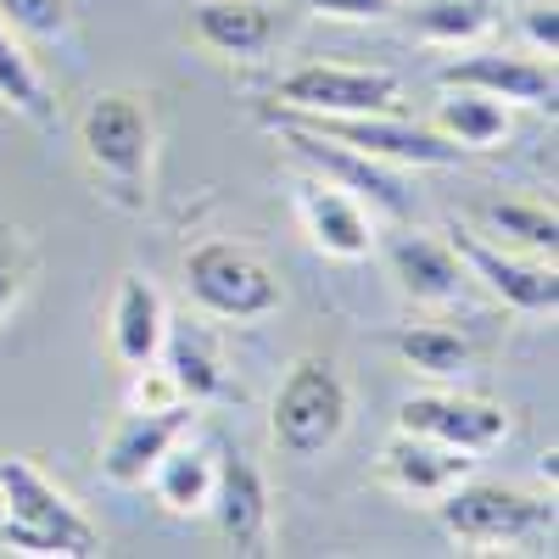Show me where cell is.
<instances>
[{
	"label": "cell",
	"instance_id": "obj_1",
	"mask_svg": "<svg viewBox=\"0 0 559 559\" xmlns=\"http://www.w3.org/2000/svg\"><path fill=\"white\" fill-rule=\"evenodd\" d=\"M152 146H157L152 96H140V90H102V96L79 112L84 168L102 185V197H112L118 207H146Z\"/></svg>",
	"mask_w": 559,
	"mask_h": 559
},
{
	"label": "cell",
	"instance_id": "obj_2",
	"mask_svg": "<svg viewBox=\"0 0 559 559\" xmlns=\"http://www.w3.org/2000/svg\"><path fill=\"white\" fill-rule=\"evenodd\" d=\"M0 543L23 554H102V532L84 509L28 459H0Z\"/></svg>",
	"mask_w": 559,
	"mask_h": 559
},
{
	"label": "cell",
	"instance_id": "obj_3",
	"mask_svg": "<svg viewBox=\"0 0 559 559\" xmlns=\"http://www.w3.org/2000/svg\"><path fill=\"white\" fill-rule=\"evenodd\" d=\"M347 419H353V386L342 376V364L324 353H302L274 392L269 437L286 459H319L342 442Z\"/></svg>",
	"mask_w": 559,
	"mask_h": 559
},
{
	"label": "cell",
	"instance_id": "obj_4",
	"mask_svg": "<svg viewBox=\"0 0 559 559\" xmlns=\"http://www.w3.org/2000/svg\"><path fill=\"white\" fill-rule=\"evenodd\" d=\"M437 521L464 548H526V543L554 537V498L464 476L459 487L437 498Z\"/></svg>",
	"mask_w": 559,
	"mask_h": 559
},
{
	"label": "cell",
	"instance_id": "obj_5",
	"mask_svg": "<svg viewBox=\"0 0 559 559\" xmlns=\"http://www.w3.org/2000/svg\"><path fill=\"white\" fill-rule=\"evenodd\" d=\"M185 292H191V302L202 313L229 319V324L269 319L286 302L274 269L252 247H236V241H202L185 252Z\"/></svg>",
	"mask_w": 559,
	"mask_h": 559
},
{
	"label": "cell",
	"instance_id": "obj_6",
	"mask_svg": "<svg viewBox=\"0 0 559 559\" xmlns=\"http://www.w3.org/2000/svg\"><path fill=\"white\" fill-rule=\"evenodd\" d=\"M397 102H403L397 73L347 68V62H302L280 73L269 90V107L292 118H358V112H392Z\"/></svg>",
	"mask_w": 559,
	"mask_h": 559
},
{
	"label": "cell",
	"instance_id": "obj_7",
	"mask_svg": "<svg viewBox=\"0 0 559 559\" xmlns=\"http://www.w3.org/2000/svg\"><path fill=\"white\" fill-rule=\"evenodd\" d=\"M263 123L308 163V174L342 185L347 197L369 202V207L386 213V218H408V213H414V197H408V185L397 179L392 163L364 157V152H353V146H342V140L319 134V129H308V123H297V118H286V112H274V107H263Z\"/></svg>",
	"mask_w": 559,
	"mask_h": 559
},
{
	"label": "cell",
	"instance_id": "obj_8",
	"mask_svg": "<svg viewBox=\"0 0 559 559\" xmlns=\"http://www.w3.org/2000/svg\"><path fill=\"white\" fill-rule=\"evenodd\" d=\"M292 118V112H286ZM319 134L342 140V146L376 157V163H403V168H453L471 152L453 146V140L437 129V123H408V118H392V112H358V118H297Z\"/></svg>",
	"mask_w": 559,
	"mask_h": 559
},
{
	"label": "cell",
	"instance_id": "obj_9",
	"mask_svg": "<svg viewBox=\"0 0 559 559\" xmlns=\"http://www.w3.org/2000/svg\"><path fill=\"white\" fill-rule=\"evenodd\" d=\"M448 247L459 252L464 274L481 280L492 297H503L515 313H554L559 308V274H554V258H526V252H509V247H492L481 241L476 229L453 224L448 229Z\"/></svg>",
	"mask_w": 559,
	"mask_h": 559
},
{
	"label": "cell",
	"instance_id": "obj_10",
	"mask_svg": "<svg viewBox=\"0 0 559 559\" xmlns=\"http://www.w3.org/2000/svg\"><path fill=\"white\" fill-rule=\"evenodd\" d=\"M397 431L431 437L459 453H487L509 437V414L487 397H464V392H419L397 408Z\"/></svg>",
	"mask_w": 559,
	"mask_h": 559
},
{
	"label": "cell",
	"instance_id": "obj_11",
	"mask_svg": "<svg viewBox=\"0 0 559 559\" xmlns=\"http://www.w3.org/2000/svg\"><path fill=\"white\" fill-rule=\"evenodd\" d=\"M191 419H197V403L123 408L118 431H112L107 448H102V476H107L112 487H146L152 464H157L179 437H191Z\"/></svg>",
	"mask_w": 559,
	"mask_h": 559
},
{
	"label": "cell",
	"instance_id": "obj_12",
	"mask_svg": "<svg viewBox=\"0 0 559 559\" xmlns=\"http://www.w3.org/2000/svg\"><path fill=\"white\" fill-rule=\"evenodd\" d=\"M207 515H218V532L241 554H269V521H274L269 481L247 453H236V448L213 453V503H207Z\"/></svg>",
	"mask_w": 559,
	"mask_h": 559
},
{
	"label": "cell",
	"instance_id": "obj_13",
	"mask_svg": "<svg viewBox=\"0 0 559 559\" xmlns=\"http://www.w3.org/2000/svg\"><path fill=\"white\" fill-rule=\"evenodd\" d=\"M292 197H297V213H302L308 241H313L324 258L358 263V258L376 252V224H369L364 202L347 197L342 185L319 179V174H302V179L292 185Z\"/></svg>",
	"mask_w": 559,
	"mask_h": 559
},
{
	"label": "cell",
	"instance_id": "obj_14",
	"mask_svg": "<svg viewBox=\"0 0 559 559\" xmlns=\"http://www.w3.org/2000/svg\"><path fill=\"white\" fill-rule=\"evenodd\" d=\"M437 84H464L481 96L503 102V107H554L559 84H554V62L543 57H515V51H471L459 62L437 68Z\"/></svg>",
	"mask_w": 559,
	"mask_h": 559
},
{
	"label": "cell",
	"instance_id": "obj_15",
	"mask_svg": "<svg viewBox=\"0 0 559 559\" xmlns=\"http://www.w3.org/2000/svg\"><path fill=\"white\" fill-rule=\"evenodd\" d=\"M386 269L397 280V292L419 308H448L459 302L464 292V263L448 241L437 236H419V229H397V236H386Z\"/></svg>",
	"mask_w": 559,
	"mask_h": 559
},
{
	"label": "cell",
	"instance_id": "obj_16",
	"mask_svg": "<svg viewBox=\"0 0 559 559\" xmlns=\"http://www.w3.org/2000/svg\"><path fill=\"white\" fill-rule=\"evenodd\" d=\"M163 336H168V302H163V292L152 286L146 274H134V269L118 274L112 308H107V342H112V358H118L123 369L157 364Z\"/></svg>",
	"mask_w": 559,
	"mask_h": 559
},
{
	"label": "cell",
	"instance_id": "obj_17",
	"mask_svg": "<svg viewBox=\"0 0 559 559\" xmlns=\"http://www.w3.org/2000/svg\"><path fill=\"white\" fill-rule=\"evenodd\" d=\"M476 453H459V448H442L431 437H414V431H397L386 448H381V476L403 492V498H426L437 503L448 487H459L471 476Z\"/></svg>",
	"mask_w": 559,
	"mask_h": 559
},
{
	"label": "cell",
	"instance_id": "obj_18",
	"mask_svg": "<svg viewBox=\"0 0 559 559\" xmlns=\"http://www.w3.org/2000/svg\"><path fill=\"white\" fill-rule=\"evenodd\" d=\"M191 39L207 45L213 57H263L280 39V17L269 0H197Z\"/></svg>",
	"mask_w": 559,
	"mask_h": 559
},
{
	"label": "cell",
	"instance_id": "obj_19",
	"mask_svg": "<svg viewBox=\"0 0 559 559\" xmlns=\"http://www.w3.org/2000/svg\"><path fill=\"white\" fill-rule=\"evenodd\" d=\"M152 492L168 515H207L213 503V453L207 448H191V442H174L157 464H152Z\"/></svg>",
	"mask_w": 559,
	"mask_h": 559
},
{
	"label": "cell",
	"instance_id": "obj_20",
	"mask_svg": "<svg viewBox=\"0 0 559 559\" xmlns=\"http://www.w3.org/2000/svg\"><path fill=\"white\" fill-rule=\"evenodd\" d=\"M157 358H163V369L174 376V386H179L185 403L224 397V364H218L213 342L197 331V324H174L168 319V336H163V353Z\"/></svg>",
	"mask_w": 559,
	"mask_h": 559
},
{
	"label": "cell",
	"instance_id": "obj_21",
	"mask_svg": "<svg viewBox=\"0 0 559 559\" xmlns=\"http://www.w3.org/2000/svg\"><path fill=\"white\" fill-rule=\"evenodd\" d=\"M437 129L464 152H492L498 140L509 134V112L503 102L481 96V90L464 84H442V107H437Z\"/></svg>",
	"mask_w": 559,
	"mask_h": 559
},
{
	"label": "cell",
	"instance_id": "obj_22",
	"mask_svg": "<svg viewBox=\"0 0 559 559\" xmlns=\"http://www.w3.org/2000/svg\"><path fill=\"white\" fill-rule=\"evenodd\" d=\"M386 347L431 381H459L471 369V342L448 324H397V331H386Z\"/></svg>",
	"mask_w": 559,
	"mask_h": 559
},
{
	"label": "cell",
	"instance_id": "obj_23",
	"mask_svg": "<svg viewBox=\"0 0 559 559\" xmlns=\"http://www.w3.org/2000/svg\"><path fill=\"white\" fill-rule=\"evenodd\" d=\"M0 107H12L17 118H28V123H39V129L57 118L51 90H45V79H39V68H34V57H28L23 34H12L7 23H0Z\"/></svg>",
	"mask_w": 559,
	"mask_h": 559
},
{
	"label": "cell",
	"instance_id": "obj_24",
	"mask_svg": "<svg viewBox=\"0 0 559 559\" xmlns=\"http://www.w3.org/2000/svg\"><path fill=\"white\" fill-rule=\"evenodd\" d=\"M487 224L498 229V241L509 252L554 258V247H559V218L543 202H498V207H487Z\"/></svg>",
	"mask_w": 559,
	"mask_h": 559
},
{
	"label": "cell",
	"instance_id": "obj_25",
	"mask_svg": "<svg viewBox=\"0 0 559 559\" xmlns=\"http://www.w3.org/2000/svg\"><path fill=\"white\" fill-rule=\"evenodd\" d=\"M414 34L431 45H476L492 34V7L487 0H426L414 12Z\"/></svg>",
	"mask_w": 559,
	"mask_h": 559
},
{
	"label": "cell",
	"instance_id": "obj_26",
	"mask_svg": "<svg viewBox=\"0 0 559 559\" xmlns=\"http://www.w3.org/2000/svg\"><path fill=\"white\" fill-rule=\"evenodd\" d=\"M28 274H34V247H28V236H23L17 224L0 218V319L23 302Z\"/></svg>",
	"mask_w": 559,
	"mask_h": 559
},
{
	"label": "cell",
	"instance_id": "obj_27",
	"mask_svg": "<svg viewBox=\"0 0 559 559\" xmlns=\"http://www.w3.org/2000/svg\"><path fill=\"white\" fill-rule=\"evenodd\" d=\"M0 23L23 39H62L68 34V0H0Z\"/></svg>",
	"mask_w": 559,
	"mask_h": 559
},
{
	"label": "cell",
	"instance_id": "obj_28",
	"mask_svg": "<svg viewBox=\"0 0 559 559\" xmlns=\"http://www.w3.org/2000/svg\"><path fill=\"white\" fill-rule=\"evenodd\" d=\"M168 403H185L168 369H157V364H140V369H129L123 408H168Z\"/></svg>",
	"mask_w": 559,
	"mask_h": 559
},
{
	"label": "cell",
	"instance_id": "obj_29",
	"mask_svg": "<svg viewBox=\"0 0 559 559\" xmlns=\"http://www.w3.org/2000/svg\"><path fill=\"white\" fill-rule=\"evenodd\" d=\"M302 12H313V17H342V23H381V17H392V7L397 0H297Z\"/></svg>",
	"mask_w": 559,
	"mask_h": 559
},
{
	"label": "cell",
	"instance_id": "obj_30",
	"mask_svg": "<svg viewBox=\"0 0 559 559\" xmlns=\"http://www.w3.org/2000/svg\"><path fill=\"white\" fill-rule=\"evenodd\" d=\"M521 28H526V39H532V51L554 62V51H559V12H554V7H532V12L521 17Z\"/></svg>",
	"mask_w": 559,
	"mask_h": 559
}]
</instances>
